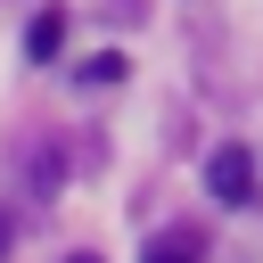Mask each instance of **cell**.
<instances>
[{
  "instance_id": "1",
  "label": "cell",
  "mask_w": 263,
  "mask_h": 263,
  "mask_svg": "<svg viewBox=\"0 0 263 263\" xmlns=\"http://www.w3.org/2000/svg\"><path fill=\"white\" fill-rule=\"evenodd\" d=\"M205 189H214L222 205H247V197H255V156H247V148H214V156H205Z\"/></svg>"
},
{
  "instance_id": "2",
  "label": "cell",
  "mask_w": 263,
  "mask_h": 263,
  "mask_svg": "<svg viewBox=\"0 0 263 263\" xmlns=\"http://www.w3.org/2000/svg\"><path fill=\"white\" fill-rule=\"evenodd\" d=\"M25 49H33V58H41V66H49V58H58V49H66V8H41V16H33V25H25Z\"/></svg>"
},
{
  "instance_id": "3",
  "label": "cell",
  "mask_w": 263,
  "mask_h": 263,
  "mask_svg": "<svg viewBox=\"0 0 263 263\" xmlns=\"http://www.w3.org/2000/svg\"><path fill=\"white\" fill-rule=\"evenodd\" d=\"M140 263H205V247H197V230H156Z\"/></svg>"
},
{
  "instance_id": "4",
  "label": "cell",
  "mask_w": 263,
  "mask_h": 263,
  "mask_svg": "<svg viewBox=\"0 0 263 263\" xmlns=\"http://www.w3.org/2000/svg\"><path fill=\"white\" fill-rule=\"evenodd\" d=\"M0 255H8V214H0Z\"/></svg>"
},
{
  "instance_id": "5",
  "label": "cell",
  "mask_w": 263,
  "mask_h": 263,
  "mask_svg": "<svg viewBox=\"0 0 263 263\" xmlns=\"http://www.w3.org/2000/svg\"><path fill=\"white\" fill-rule=\"evenodd\" d=\"M66 263H99V255H66Z\"/></svg>"
}]
</instances>
